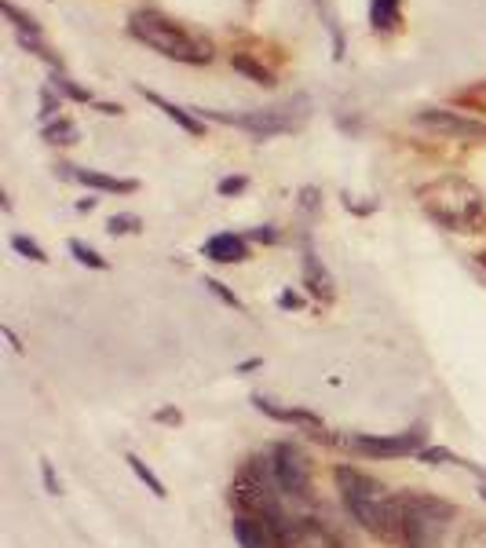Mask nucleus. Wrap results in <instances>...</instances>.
<instances>
[{
	"label": "nucleus",
	"instance_id": "a211bd4d",
	"mask_svg": "<svg viewBox=\"0 0 486 548\" xmlns=\"http://www.w3.org/2000/svg\"><path fill=\"white\" fill-rule=\"evenodd\" d=\"M70 253H74L77 264L92 267V271H106V260H103V256H99L96 249H88L85 242H77V238H74V242H70Z\"/></svg>",
	"mask_w": 486,
	"mask_h": 548
},
{
	"label": "nucleus",
	"instance_id": "ddd939ff",
	"mask_svg": "<svg viewBox=\"0 0 486 548\" xmlns=\"http://www.w3.org/2000/svg\"><path fill=\"white\" fill-rule=\"evenodd\" d=\"M139 92L147 95V99H150V103H154V106H158V110H165V117H172V121H176V125H180V128H187L191 136H201V125H198V121H194L191 114H187V110H183V106L169 103V99H161L158 92H147V88H143V85H139Z\"/></svg>",
	"mask_w": 486,
	"mask_h": 548
},
{
	"label": "nucleus",
	"instance_id": "6e6552de",
	"mask_svg": "<svg viewBox=\"0 0 486 548\" xmlns=\"http://www.w3.org/2000/svg\"><path fill=\"white\" fill-rule=\"evenodd\" d=\"M417 121L443 136H457V139H486V125L483 121H472V117H461L454 110H421Z\"/></svg>",
	"mask_w": 486,
	"mask_h": 548
},
{
	"label": "nucleus",
	"instance_id": "bb28decb",
	"mask_svg": "<svg viewBox=\"0 0 486 548\" xmlns=\"http://www.w3.org/2000/svg\"><path fill=\"white\" fill-rule=\"evenodd\" d=\"M41 472H44V486H48V494H59V483H55V472H52V464L44 461V464H41Z\"/></svg>",
	"mask_w": 486,
	"mask_h": 548
},
{
	"label": "nucleus",
	"instance_id": "2f4dec72",
	"mask_svg": "<svg viewBox=\"0 0 486 548\" xmlns=\"http://www.w3.org/2000/svg\"><path fill=\"white\" fill-rule=\"evenodd\" d=\"M483 264H486V253H483Z\"/></svg>",
	"mask_w": 486,
	"mask_h": 548
},
{
	"label": "nucleus",
	"instance_id": "c85d7f7f",
	"mask_svg": "<svg viewBox=\"0 0 486 548\" xmlns=\"http://www.w3.org/2000/svg\"><path fill=\"white\" fill-rule=\"evenodd\" d=\"M41 103H44V117H52V114H59V110H63V106L52 99V92H41Z\"/></svg>",
	"mask_w": 486,
	"mask_h": 548
},
{
	"label": "nucleus",
	"instance_id": "2eb2a0df",
	"mask_svg": "<svg viewBox=\"0 0 486 548\" xmlns=\"http://www.w3.org/2000/svg\"><path fill=\"white\" fill-rule=\"evenodd\" d=\"M231 66L238 70V74L249 77V81H256V85H264V88L275 85V74H271V70H264L260 63H253L249 55H231Z\"/></svg>",
	"mask_w": 486,
	"mask_h": 548
},
{
	"label": "nucleus",
	"instance_id": "4be33fe9",
	"mask_svg": "<svg viewBox=\"0 0 486 548\" xmlns=\"http://www.w3.org/2000/svg\"><path fill=\"white\" fill-rule=\"evenodd\" d=\"M205 289H209V293H216V296H220L223 304H227V307H234V311H245V307H242V300H238V296H234L231 289H227V285H223V282H216V278H205Z\"/></svg>",
	"mask_w": 486,
	"mask_h": 548
},
{
	"label": "nucleus",
	"instance_id": "9b49d317",
	"mask_svg": "<svg viewBox=\"0 0 486 548\" xmlns=\"http://www.w3.org/2000/svg\"><path fill=\"white\" fill-rule=\"evenodd\" d=\"M66 176H74L77 183H85V187H92V190H103V194H132V190L139 187L136 180H114V176H106V172L74 169V165H70V172H66Z\"/></svg>",
	"mask_w": 486,
	"mask_h": 548
},
{
	"label": "nucleus",
	"instance_id": "6ab92c4d",
	"mask_svg": "<svg viewBox=\"0 0 486 548\" xmlns=\"http://www.w3.org/2000/svg\"><path fill=\"white\" fill-rule=\"evenodd\" d=\"M11 249H15V253H19V256H26V260H33V264H44V260H48V256H44L41 245L30 242L26 234H15V238H11Z\"/></svg>",
	"mask_w": 486,
	"mask_h": 548
},
{
	"label": "nucleus",
	"instance_id": "f03ea898",
	"mask_svg": "<svg viewBox=\"0 0 486 548\" xmlns=\"http://www.w3.org/2000/svg\"><path fill=\"white\" fill-rule=\"evenodd\" d=\"M417 201H421V209L428 212V220L446 227V231H457V234L483 231L486 223L483 194H479L476 183L461 180V176H443V180L424 183V187L417 190Z\"/></svg>",
	"mask_w": 486,
	"mask_h": 548
},
{
	"label": "nucleus",
	"instance_id": "9d476101",
	"mask_svg": "<svg viewBox=\"0 0 486 548\" xmlns=\"http://www.w3.org/2000/svg\"><path fill=\"white\" fill-rule=\"evenodd\" d=\"M205 256H209L212 264H242L245 256H249V245H245L242 234H212L209 242H205Z\"/></svg>",
	"mask_w": 486,
	"mask_h": 548
},
{
	"label": "nucleus",
	"instance_id": "39448f33",
	"mask_svg": "<svg viewBox=\"0 0 486 548\" xmlns=\"http://www.w3.org/2000/svg\"><path fill=\"white\" fill-rule=\"evenodd\" d=\"M267 461H271V475H275L278 490L289 501H311V461L300 446L275 443L267 446Z\"/></svg>",
	"mask_w": 486,
	"mask_h": 548
},
{
	"label": "nucleus",
	"instance_id": "a878e982",
	"mask_svg": "<svg viewBox=\"0 0 486 548\" xmlns=\"http://www.w3.org/2000/svg\"><path fill=\"white\" fill-rule=\"evenodd\" d=\"M249 187V180H245V176H227V180H220V194L223 198H231V194H242V190Z\"/></svg>",
	"mask_w": 486,
	"mask_h": 548
},
{
	"label": "nucleus",
	"instance_id": "7c9ffc66",
	"mask_svg": "<svg viewBox=\"0 0 486 548\" xmlns=\"http://www.w3.org/2000/svg\"><path fill=\"white\" fill-rule=\"evenodd\" d=\"M158 421H180V413H172V410H161V413H158Z\"/></svg>",
	"mask_w": 486,
	"mask_h": 548
},
{
	"label": "nucleus",
	"instance_id": "20e7f679",
	"mask_svg": "<svg viewBox=\"0 0 486 548\" xmlns=\"http://www.w3.org/2000/svg\"><path fill=\"white\" fill-rule=\"evenodd\" d=\"M128 33L147 44V48L161 52L165 59H176V63H209L212 59L209 41L191 37V33L180 30L176 22L158 15V11H136L128 19Z\"/></svg>",
	"mask_w": 486,
	"mask_h": 548
},
{
	"label": "nucleus",
	"instance_id": "f8f14e48",
	"mask_svg": "<svg viewBox=\"0 0 486 548\" xmlns=\"http://www.w3.org/2000/svg\"><path fill=\"white\" fill-rule=\"evenodd\" d=\"M399 19H402L399 0H370V22L377 33L399 30Z\"/></svg>",
	"mask_w": 486,
	"mask_h": 548
},
{
	"label": "nucleus",
	"instance_id": "aec40b11",
	"mask_svg": "<svg viewBox=\"0 0 486 548\" xmlns=\"http://www.w3.org/2000/svg\"><path fill=\"white\" fill-rule=\"evenodd\" d=\"M457 548H486V523H468L457 534Z\"/></svg>",
	"mask_w": 486,
	"mask_h": 548
},
{
	"label": "nucleus",
	"instance_id": "0eeeda50",
	"mask_svg": "<svg viewBox=\"0 0 486 548\" xmlns=\"http://www.w3.org/2000/svg\"><path fill=\"white\" fill-rule=\"evenodd\" d=\"M348 446H355L366 457H381V461H395V457H410L424 450V428H410L399 435H348Z\"/></svg>",
	"mask_w": 486,
	"mask_h": 548
},
{
	"label": "nucleus",
	"instance_id": "7ed1b4c3",
	"mask_svg": "<svg viewBox=\"0 0 486 548\" xmlns=\"http://www.w3.org/2000/svg\"><path fill=\"white\" fill-rule=\"evenodd\" d=\"M454 505L428 494H399V545L402 548H443Z\"/></svg>",
	"mask_w": 486,
	"mask_h": 548
},
{
	"label": "nucleus",
	"instance_id": "423d86ee",
	"mask_svg": "<svg viewBox=\"0 0 486 548\" xmlns=\"http://www.w3.org/2000/svg\"><path fill=\"white\" fill-rule=\"evenodd\" d=\"M223 125H242L249 128L253 136L267 139V136H282V132H293L300 125L304 114H293V103L286 106H264V110H249V114H209Z\"/></svg>",
	"mask_w": 486,
	"mask_h": 548
},
{
	"label": "nucleus",
	"instance_id": "412c9836",
	"mask_svg": "<svg viewBox=\"0 0 486 548\" xmlns=\"http://www.w3.org/2000/svg\"><path fill=\"white\" fill-rule=\"evenodd\" d=\"M106 231L114 234H136L139 231V216H110V220H106Z\"/></svg>",
	"mask_w": 486,
	"mask_h": 548
},
{
	"label": "nucleus",
	"instance_id": "4468645a",
	"mask_svg": "<svg viewBox=\"0 0 486 548\" xmlns=\"http://www.w3.org/2000/svg\"><path fill=\"white\" fill-rule=\"evenodd\" d=\"M304 282H307V289H311L315 296H329V293H333V289H329L326 267H318L315 253H304Z\"/></svg>",
	"mask_w": 486,
	"mask_h": 548
},
{
	"label": "nucleus",
	"instance_id": "b1692460",
	"mask_svg": "<svg viewBox=\"0 0 486 548\" xmlns=\"http://www.w3.org/2000/svg\"><path fill=\"white\" fill-rule=\"evenodd\" d=\"M4 11H8L11 19H15V26H19V33H26V30H30V37H37V33H41V30H37V22H33V19H26V15H22V11L15 8V4H4Z\"/></svg>",
	"mask_w": 486,
	"mask_h": 548
},
{
	"label": "nucleus",
	"instance_id": "393cba45",
	"mask_svg": "<svg viewBox=\"0 0 486 548\" xmlns=\"http://www.w3.org/2000/svg\"><path fill=\"white\" fill-rule=\"evenodd\" d=\"M52 85L59 88V92H66V95H70V99H77V103H88V92H85V88L70 85V77H55Z\"/></svg>",
	"mask_w": 486,
	"mask_h": 548
},
{
	"label": "nucleus",
	"instance_id": "dca6fc26",
	"mask_svg": "<svg viewBox=\"0 0 486 548\" xmlns=\"http://www.w3.org/2000/svg\"><path fill=\"white\" fill-rule=\"evenodd\" d=\"M125 461H128V468H132V472H136V479H139V483L147 486L150 494H154V497H165V486H161V479H158V475H154V472H150L147 464L139 461L136 454H128Z\"/></svg>",
	"mask_w": 486,
	"mask_h": 548
},
{
	"label": "nucleus",
	"instance_id": "f257e3e1",
	"mask_svg": "<svg viewBox=\"0 0 486 548\" xmlns=\"http://www.w3.org/2000/svg\"><path fill=\"white\" fill-rule=\"evenodd\" d=\"M333 479H337L348 516L362 530H370L373 538H399V494H388L381 479H373L351 464H340Z\"/></svg>",
	"mask_w": 486,
	"mask_h": 548
},
{
	"label": "nucleus",
	"instance_id": "cd10ccee",
	"mask_svg": "<svg viewBox=\"0 0 486 548\" xmlns=\"http://www.w3.org/2000/svg\"><path fill=\"white\" fill-rule=\"evenodd\" d=\"M278 307H286V311H296V307H300V296H296L293 289H286V293L278 296Z\"/></svg>",
	"mask_w": 486,
	"mask_h": 548
},
{
	"label": "nucleus",
	"instance_id": "1a4fd4ad",
	"mask_svg": "<svg viewBox=\"0 0 486 548\" xmlns=\"http://www.w3.org/2000/svg\"><path fill=\"white\" fill-rule=\"evenodd\" d=\"M231 530H234V541L242 548H282V541H278V534L271 530V523L249 516V512H234Z\"/></svg>",
	"mask_w": 486,
	"mask_h": 548
},
{
	"label": "nucleus",
	"instance_id": "c756f323",
	"mask_svg": "<svg viewBox=\"0 0 486 548\" xmlns=\"http://www.w3.org/2000/svg\"><path fill=\"white\" fill-rule=\"evenodd\" d=\"M253 238H256V242H275V231H271V227H264V231H253Z\"/></svg>",
	"mask_w": 486,
	"mask_h": 548
},
{
	"label": "nucleus",
	"instance_id": "5701e85b",
	"mask_svg": "<svg viewBox=\"0 0 486 548\" xmlns=\"http://www.w3.org/2000/svg\"><path fill=\"white\" fill-rule=\"evenodd\" d=\"M417 457H421L424 464H468V461H457V457L450 454V450H435V446H424V450Z\"/></svg>",
	"mask_w": 486,
	"mask_h": 548
},
{
	"label": "nucleus",
	"instance_id": "f3484780",
	"mask_svg": "<svg viewBox=\"0 0 486 548\" xmlns=\"http://www.w3.org/2000/svg\"><path fill=\"white\" fill-rule=\"evenodd\" d=\"M44 139H48V143H74V139H77L74 121H70V117H59L55 125L44 128Z\"/></svg>",
	"mask_w": 486,
	"mask_h": 548
}]
</instances>
